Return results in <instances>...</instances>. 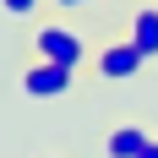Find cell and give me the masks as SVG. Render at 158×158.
<instances>
[{
    "instance_id": "obj_1",
    "label": "cell",
    "mask_w": 158,
    "mask_h": 158,
    "mask_svg": "<svg viewBox=\"0 0 158 158\" xmlns=\"http://www.w3.org/2000/svg\"><path fill=\"white\" fill-rule=\"evenodd\" d=\"M33 55L49 65H65V71H77L87 60V38L77 27H65V22H38L33 27Z\"/></svg>"
},
{
    "instance_id": "obj_2",
    "label": "cell",
    "mask_w": 158,
    "mask_h": 158,
    "mask_svg": "<svg viewBox=\"0 0 158 158\" xmlns=\"http://www.w3.org/2000/svg\"><path fill=\"white\" fill-rule=\"evenodd\" d=\"M142 65H147V55L131 44V38H120V44H104V49H98L93 71H98L104 82H126V77H136Z\"/></svg>"
},
{
    "instance_id": "obj_3",
    "label": "cell",
    "mask_w": 158,
    "mask_h": 158,
    "mask_svg": "<svg viewBox=\"0 0 158 158\" xmlns=\"http://www.w3.org/2000/svg\"><path fill=\"white\" fill-rule=\"evenodd\" d=\"M71 77H77V71H65V65L33 60L27 71H22V93H27V98H65V93H71Z\"/></svg>"
},
{
    "instance_id": "obj_4",
    "label": "cell",
    "mask_w": 158,
    "mask_h": 158,
    "mask_svg": "<svg viewBox=\"0 0 158 158\" xmlns=\"http://www.w3.org/2000/svg\"><path fill=\"white\" fill-rule=\"evenodd\" d=\"M147 142H153V131L126 120V126H114L109 136H104V153H109V158H142V147H147Z\"/></svg>"
},
{
    "instance_id": "obj_5",
    "label": "cell",
    "mask_w": 158,
    "mask_h": 158,
    "mask_svg": "<svg viewBox=\"0 0 158 158\" xmlns=\"http://www.w3.org/2000/svg\"><path fill=\"white\" fill-rule=\"evenodd\" d=\"M126 38L142 49L147 60H158V6H136V11H131V33Z\"/></svg>"
},
{
    "instance_id": "obj_6",
    "label": "cell",
    "mask_w": 158,
    "mask_h": 158,
    "mask_svg": "<svg viewBox=\"0 0 158 158\" xmlns=\"http://www.w3.org/2000/svg\"><path fill=\"white\" fill-rule=\"evenodd\" d=\"M38 6H44V0H0V11H6V16H16V22L38 16Z\"/></svg>"
},
{
    "instance_id": "obj_7",
    "label": "cell",
    "mask_w": 158,
    "mask_h": 158,
    "mask_svg": "<svg viewBox=\"0 0 158 158\" xmlns=\"http://www.w3.org/2000/svg\"><path fill=\"white\" fill-rule=\"evenodd\" d=\"M49 6H60V11H87V6H98V0H49Z\"/></svg>"
},
{
    "instance_id": "obj_8",
    "label": "cell",
    "mask_w": 158,
    "mask_h": 158,
    "mask_svg": "<svg viewBox=\"0 0 158 158\" xmlns=\"http://www.w3.org/2000/svg\"><path fill=\"white\" fill-rule=\"evenodd\" d=\"M142 158H158V142H147V147H142Z\"/></svg>"
}]
</instances>
